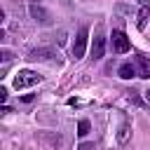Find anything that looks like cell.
I'll use <instances>...</instances> for the list:
<instances>
[{
    "label": "cell",
    "mask_w": 150,
    "mask_h": 150,
    "mask_svg": "<svg viewBox=\"0 0 150 150\" xmlns=\"http://www.w3.org/2000/svg\"><path fill=\"white\" fill-rule=\"evenodd\" d=\"M112 52L115 54H127L129 49H131V42H129V38L122 33V30H112Z\"/></svg>",
    "instance_id": "7a4b0ae2"
},
{
    "label": "cell",
    "mask_w": 150,
    "mask_h": 150,
    "mask_svg": "<svg viewBox=\"0 0 150 150\" xmlns=\"http://www.w3.org/2000/svg\"><path fill=\"white\" fill-rule=\"evenodd\" d=\"M30 14L35 16V21H40V23H49V14L42 9V7H38V5H33L30 7Z\"/></svg>",
    "instance_id": "ba28073f"
},
{
    "label": "cell",
    "mask_w": 150,
    "mask_h": 150,
    "mask_svg": "<svg viewBox=\"0 0 150 150\" xmlns=\"http://www.w3.org/2000/svg\"><path fill=\"white\" fill-rule=\"evenodd\" d=\"M120 77H122V80H131V77H136V68H134L131 63H122V66H120Z\"/></svg>",
    "instance_id": "9c48e42d"
},
{
    "label": "cell",
    "mask_w": 150,
    "mask_h": 150,
    "mask_svg": "<svg viewBox=\"0 0 150 150\" xmlns=\"http://www.w3.org/2000/svg\"><path fill=\"white\" fill-rule=\"evenodd\" d=\"M129 98H131V101H134V103H138V105H141V103H143V101H141V98H138V94H136V91H129Z\"/></svg>",
    "instance_id": "7c38bea8"
},
{
    "label": "cell",
    "mask_w": 150,
    "mask_h": 150,
    "mask_svg": "<svg viewBox=\"0 0 150 150\" xmlns=\"http://www.w3.org/2000/svg\"><path fill=\"white\" fill-rule=\"evenodd\" d=\"M148 12H150V0H141V9H138V28H145V21H148Z\"/></svg>",
    "instance_id": "8992f818"
},
{
    "label": "cell",
    "mask_w": 150,
    "mask_h": 150,
    "mask_svg": "<svg viewBox=\"0 0 150 150\" xmlns=\"http://www.w3.org/2000/svg\"><path fill=\"white\" fill-rule=\"evenodd\" d=\"M40 80H42V75L33 73V70H19V73H16V77H14V87H16V89H26V87L38 84Z\"/></svg>",
    "instance_id": "6da1fadb"
},
{
    "label": "cell",
    "mask_w": 150,
    "mask_h": 150,
    "mask_svg": "<svg viewBox=\"0 0 150 150\" xmlns=\"http://www.w3.org/2000/svg\"><path fill=\"white\" fill-rule=\"evenodd\" d=\"M87 38H89V30H87V28H80V33H77L75 42H73V56H75V59H82V56H84Z\"/></svg>",
    "instance_id": "3957f363"
},
{
    "label": "cell",
    "mask_w": 150,
    "mask_h": 150,
    "mask_svg": "<svg viewBox=\"0 0 150 150\" xmlns=\"http://www.w3.org/2000/svg\"><path fill=\"white\" fill-rule=\"evenodd\" d=\"M52 56H54L52 49H33V52L28 54L30 61H47V59H52Z\"/></svg>",
    "instance_id": "52a82bcc"
},
{
    "label": "cell",
    "mask_w": 150,
    "mask_h": 150,
    "mask_svg": "<svg viewBox=\"0 0 150 150\" xmlns=\"http://www.w3.org/2000/svg\"><path fill=\"white\" fill-rule=\"evenodd\" d=\"M145 98H148V101H150V89H148V91H145Z\"/></svg>",
    "instance_id": "2e32d148"
},
{
    "label": "cell",
    "mask_w": 150,
    "mask_h": 150,
    "mask_svg": "<svg viewBox=\"0 0 150 150\" xmlns=\"http://www.w3.org/2000/svg\"><path fill=\"white\" fill-rule=\"evenodd\" d=\"M127 136H129V127H127V124H122V127H120V134H117V138L124 143V141H127Z\"/></svg>",
    "instance_id": "8fae6325"
},
{
    "label": "cell",
    "mask_w": 150,
    "mask_h": 150,
    "mask_svg": "<svg viewBox=\"0 0 150 150\" xmlns=\"http://www.w3.org/2000/svg\"><path fill=\"white\" fill-rule=\"evenodd\" d=\"M136 63H138V77L150 80V56L148 54H136Z\"/></svg>",
    "instance_id": "5b68a950"
},
{
    "label": "cell",
    "mask_w": 150,
    "mask_h": 150,
    "mask_svg": "<svg viewBox=\"0 0 150 150\" xmlns=\"http://www.w3.org/2000/svg\"><path fill=\"white\" fill-rule=\"evenodd\" d=\"M77 150H94V143H80Z\"/></svg>",
    "instance_id": "4fadbf2b"
},
{
    "label": "cell",
    "mask_w": 150,
    "mask_h": 150,
    "mask_svg": "<svg viewBox=\"0 0 150 150\" xmlns=\"http://www.w3.org/2000/svg\"><path fill=\"white\" fill-rule=\"evenodd\" d=\"M89 129H91L89 120H80V124H77V136H87V134H89Z\"/></svg>",
    "instance_id": "30bf717a"
},
{
    "label": "cell",
    "mask_w": 150,
    "mask_h": 150,
    "mask_svg": "<svg viewBox=\"0 0 150 150\" xmlns=\"http://www.w3.org/2000/svg\"><path fill=\"white\" fill-rule=\"evenodd\" d=\"M0 101H2V103L7 101V89H5V87H0Z\"/></svg>",
    "instance_id": "5bb4252c"
},
{
    "label": "cell",
    "mask_w": 150,
    "mask_h": 150,
    "mask_svg": "<svg viewBox=\"0 0 150 150\" xmlns=\"http://www.w3.org/2000/svg\"><path fill=\"white\" fill-rule=\"evenodd\" d=\"M103 52H105V38H103V33L98 30V33L94 35V42H91V56H94V59H101Z\"/></svg>",
    "instance_id": "277c9868"
},
{
    "label": "cell",
    "mask_w": 150,
    "mask_h": 150,
    "mask_svg": "<svg viewBox=\"0 0 150 150\" xmlns=\"http://www.w3.org/2000/svg\"><path fill=\"white\" fill-rule=\"evenodd\" d=\"M21 101H23V103H30V101H33V94H26V96H23Z\"/></svg>",
    "instance_id": "9a60e30c"
}]
</instances>
